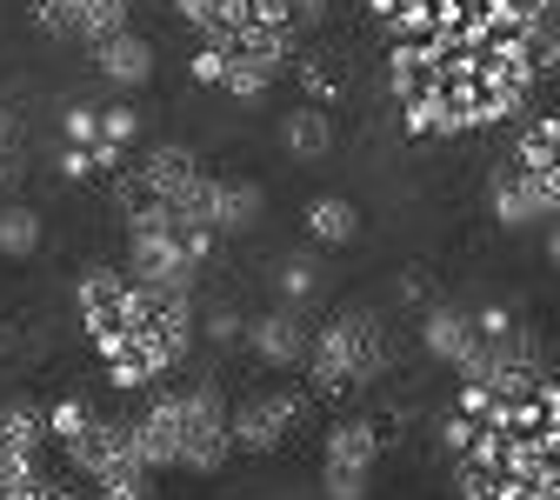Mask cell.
<instances>
[{"label": "cell", "mask_w": 560, "mask_h": 500, "mask_svg": "<svg viewBox=\"0 0 560 500\" xmlns=\"http://www.w3.org/2000/svg\"><path fill=\"white\" fill-rule=\"evenodd\" d=\"M368 21L413 140L508 127L560 74V0H368Z\"/></svg>", "instance_id": "cell-1"}, {"label": "cell", "mask_w": 560, "mask_h": 500, "mask_svg": "<svg viewBox=\"0 0 560 500\" xmlns=\"http://www.w3.org/2000/svg\"><path fill=\"white\" fill-rule=\"evenodd\" d=\"M314 414V394L307 387H260L247 400H234V454H280Z\"/></svg>", "instance_id": "cell-9"}, {"label": "cell", "mask_w": 560, "mask_h": 500, "mask_svg": "<svg viewBox=\"0 0 560 500\" xmlns=\"http://www.w3.org/2000/svg\"><path fill=\"white\" fill-rule=\"evenodd\" d=\"M21 148V120H14V107H0V154H14Z\"/></svg>", "instance_id": "cell-24"}, {"label": "cell", "mask_w": 560, "mask_h": 500, "mask_svg": "<svg viewBox=\"0 0 560 500\" xmlns=\"http://www.w3.org/2000/svg\"><path fill=\"white\" fill-rule=\"evenodd\" d=\"M254 361L267 368V374H294V368H307V347H314V327H307V314H294V307H267V314H254L247 321V340H241Z\"/></svg>", "instance_id": "cell-13"}, {"label": "cell", "mask_w": 560, "mask_h": 500, "mask_svg": "<svg viewBox=\"0 0 560 500\" xmlns=\"http://www.w3.org/2000/svg\"><path fill=\"white\" fill-rule=\"evenodd\" d=\"M553 381H560V368H553Z\"/></svg>", "instance_id": "cell-28"}, {"label": "cell", "mask_w": 560, "mask_h": 500, "mask_svg": "<svg viewBox=\"0 0 560 500\" xmlns=\"http://www.w3.org/2000/svg\"><path fill=\"white\" fill-rule=\"evenodd\" d=\"M40 454H47V407L8 400V407H0V493H14L34 474H47Z\"/></svg>", "instance_id": "cell-12"}, {"label": "cell", "mask_w": 560, "mask_h": 500, "mask_svg": "<svg viewBox=\"0 0 560 500\" xmlns=\"http://www.w3.org/2000/svg\"><path fill=\"white\" fill-rule=\"evenodd\" d=\"M127 427H133V447L148 461V474H180V387H161Z\"/></svg>", "instance_id": "cell-15"}, {"label": "cell", "mask_w": 560, "mask_h": 500, "mask_svg": "<svg viewBox=\"0 0 560 500\" xmlns=\"http://www.w3.org/2000/svg\"><path fill=\"white\" fill-rule=\"evenodd\" d=\"M560 213V107L521 120L508 161L487 174V221L501 234H534Z\"/></svg>", "instance_id": "cell-5"}, {"label": "cell", "mask_w": 560, "mask_h": 500, "mask_svg": "<svg viewBox=\"0 0 560 500\" xmlns=\"http://www.w3.org/2000/svg\"><path fill=\"white\" fill-rule=\"evenodd\" d=\"M40 241H47V228H40L34 207H21V200L0 207V254H8V260H34Z\"/></svg>", "instance_id": "cell-21"}, {"label": "cell", "mask_w": 560, "mask_h": 500, "mask_svg": "<svg viewBox=\"0 0 560 500\" xmlns=\"http://www.w3.org/2000/svg\"><path fill=\"white\" fill-rule=\"evenodd\" d=\"M273 294H280V307L314 314V307L327 301V267H320V247H294V254H280V260H273Z\"/></svg>", "instance_id": "cell-18"}, {"label": "cell", "mask_w": 560, "mask_h": 500, "mask_svg": "<svg viewBox=\"0 0 560 500\" xmlns=\"http://www.w3.org/2000/svg\"><path fill=\"white\" fill-rule=\"evenodd\" d=\"M387 441H394V427L381 414H340L320 441V493L327 500H368L374 474L387 461Z\"/></svg>", "instance_id": "cell-7"}, {"label": "cell", "mask_w": 560, "mask_h": 500, "mask_svg": "<svg viewBox=\"0 0 560 500\" xmlns=\"http://www.w3.org/2000/svg\"><path fill=\"white\" fill-rule=\"evenodd\" d=\"M540 234H547V267H553V274H560V213H553V221H547V228H540Z\"/></svg>", "instance_id": "cell-25"}, {"label": "cell", "mask_w": 560, "mask_h": 500, "mask_svg": "<svg viewBox=\"0 0 560 500\" xmlns=\"http://www.w3.org/2000/svg\"><path fill=\"white\" fill-rule=\"evenodd\" d=\"M288 74L301 81V101H314V107H340V101H347V67L327 60V54H307V47H301Z\"/></svg>", "instance_id": "cell-20"}, {"label": "cell", "mask_w": 560, "mask_h": 500, "mask_svg": "<svg viewBox=\"0 0 560 500\" xmlns=\"http://www.w3.org/2000/svg\"><path fill=\"white\" fill-rule=\"evenodd\" d=\"M8 187H14V161H8V154H0V194H8Z\"/></svg>", "instance_id": "cell-26"}, {"label": "cell", "mask_w": 560, "mask_h": 500, "mask_svg": "<svg viewBox=\"0 0 560 500\" xmlns=\"http://www.w3.org/2000/svg\"><path fill=\"white\" fill-rule=\"evenodd\" d=\"M400 500H428V493H400Z\"/></svg>", "instance_id": "cell-27"}, {"label": "cell", "mask_w": 560, "mask_h": 500, "mask_svg": "<svg viewBox=\"0 0 560 500\" xmlns=\"http://www.w3.org/2000/svg\"><path fill=\"white\" fill-rule=\"evenodd\" d=\"M94 54V74L114 88V94H140L154 81V40L148 34H114V40H101V47H88Z\"/></svg>", "instance_id": "cell-16"}, {"label": "cell", "mask_w": 560, "mask_h": 500, "mask_svg": "<svg viewBox=\"0 0 560 500\" xmlns=\"http://www.w3.org/2000/svg\"><path fill=\"white\" fill-rule=\"evenodd\" d=\"M234 461V407L214 381L180 387V474L207 480Z\"/></svg>", "instance_id": "cell-8"}, {"label": "cell", "mask_w": 560, "mask_h": 500, "mask_svg": "<svg viewBox=\"0 0 560 500\" xmlns=\"http://www.w3.org/2000/svg\"><path fill=\"white\" fill-rule=\"evenodd\" d=\"M120 167H127V148L107 133V101H74L60 114V181H94Z\"/></svg>", "instance_id": "cell-10"}, {"label": "cell", "mask_w": 560, "mask_h": 500, "mask_svg": "<svg viewBox=\"0 0 560 500\" xmlns=\"http://www.w3.org/2000/svg\"><path fill=\"white\" fill-rule=\"evenodd\" d=\"M200 340H214V347H241V340H247V314H234V307L200 314Z\"/></svg>", "instance_id": "cell-22"}, {"label": "cell", "mask_w": 560, "mask_h": 500, "mask_svg": "<svg viewBox=\"0 0 560 500\" xmlns=\"http://www.w3.org/2000/svg\"><path fill=\"white\" fill-rule=\"evenodd\" d=\"M27 21L47 40L101 47V40H114V34L133 27V0H27Z\"/></svg>", "instance_id": "cell-11"}, {"label": "cell", "mask_w": 560, "mask_h": 500, "mask_svg": "<svg viewBox=\"0 0 560 500\" xmlns=\"http://www.w3.org/2000/svg\"><path fill=\"white\" fill-rule=\"evenodd\" d=\"M434 447L460 500H560V381L547 368L454 381Z\"/></svg>", "instance_id": "cell-2"}, {"label": "cell", "mask_w": 560, "mask_h": 500, "mask_svg": "<svg viewBox=\"0 0 560 500\" xmlns=\"http://www.w3.org/2000/svg\"><path fill=\"white\" fill-rule=\"evenodd\" d=\"M301 374L314 400H361L368 387L394 374V321H381L374 307H334L314 327Z\"/></svg>", "instance_id": "cell-6"}, {"label": "cell", "mask_w": 560, "mask_h": 500, "mask_svg": "<svg viewBox=\"0 0 560 500\" xmlns=\"http://www.w3.org/2000/svg\"><path fill=\"white\" fill-rule=\"evenodd\" d=\"M174 14L194 34L187 74L254 107L288 81V67L320 27L327 0H174Z\"/></svg>", "instance_id": "cell-4"}, {"label": "cell", "mask_w": 560, "mask_h": 500, "mask_svg": "<svg viewBox=\"0 0 560 500\" xmlns=\"http://www.w3.org/2000/svg\"><path fill=\"white\" fill-rule=\"evenodd\" d=\"M273 140H280V154H288L294 167H320L340 148V114L334 107H314V101H294L288 114H280Z\"/></svg>", "instance_id": "cell-14"}, {"label": "cell", "mask_w": 560, "mask_h": 500, "mask_svg": "<svg viewBox=\"0 0 560 500\" xmlns=\"http://www.w3.org/2000/svg\"><path fill=\"white\" fill-rule=\"evenodd\" d=\"M260 207H267V187H260V181H241V174L214 181V234H221V241L247 234V228L260 221Z\"/></svg>", "instance_id": "cell-19"}, {"label": "cell", "mask_w": 560, "mask_h": 500, "mask_svg": "<svg viewBox=\"0 0 560 500\" xmlns=\"http://www.w3.org/2000/svg\"><path fill=\"white\" fill-rule=\"evenodd\" d=\"M301 228H307V247H320V254H340V247H354L361 241V207L347 200V194H314L307 200V213H301Z\"/></svg>", "instance_id": "cell-17"}, {"label": "cell", "mask_w": 560, "mask_h": 500, "mask_svg": "<svg viewBox=\"0 0 560 500\" xmlns=\"http://www.w3.org/2000/svg\"><path fill=\"white\" fill-rule=\"evenodd\" d=\"M74 314L107 387L120 394L161 387L200 340L194 288H154V280H133L127 267H88L74 280Z\"/></svg>", "instance_id": "cell-3"}, {"label": "cell", "mask_w": 560, "mask_h": 500, "mask_svg": "<svg viewBox=\"0 0 560 500\" xmlns=\"http://www.w3.org/2000/svg\"><path fill=\"white\" fill-rule=\"evenodd\" d=\"M0 500H94L81 480H47V474H34L27 487H14V493H0Z\"/></svg>", "instance_id": "cell-23"}]
</instances>
